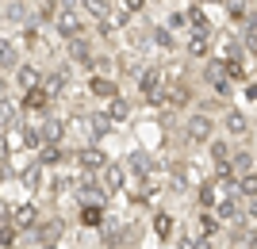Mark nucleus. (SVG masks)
I'll list each match as a JSON object with an SVG mask.
<instances>
[{
	"instance_id": "4",
	"label": "nucleus",
	"mask_w": 257,
	"mask_h": 249,
	"mask_svg": "<svg viewBox=\"0 0 257 249\" xmlns=\"http://www.w3.org/2000/svg\"><path fill=\"white\" fill-rule=\"evenodd\" d=\"M73 157H77V169H81L85 176H100V173L107 169V165H111V161H107V153L100 150L96 142H88L85 150H77Z\"/></svg>"
},
{
	"instance_id": "8",
	"label": "nucleus",
	"mask_w": 257,
	"mask_h": 249,
	"mask_svg": "<svg viewBox=\"0 0 257 249\" xmlns=\"http://www.w3.org/2000/svg\"><path fill=\"white\" fill-rule=\"evenodd\" d=\"M43 81H46V73H43V65H35V62H23L16 69V85L23 88V96L35 92V88H43Z\"/></svg>"
},
{
	"instance_id": "30",
	"label": "nucleus",
	"mask_w": 257,
	"mask_h": 249,
	"mask_svg": "<svg viewBox=\"0 0 257 249\" xmlns=\"http://www.w3.org/2000/svg\"><path fill=\"white\" fill-rule=\"evenodd\" d=\"M39 161H43L46 169H58V165L65 161V150L62 146H43V150H39Z\"/></svg>"
},
{
	"instance_id": "27",
	"label": "nucleus",
	"mask_w": 257,
	"mask_h": 249,
	"mask_svg": "<svg viewBox=\"0 0 257 249\" xmlns=\"http://www.w3.org/2000/svg\"><path fill=\"white\" fill-rule=\"evenodd\" d=\"M27 12H31V4H27V0H4V23H23L27 20Z\"/></svg>"
},
{
	"instance_id": "12",
	"label": "nucleus",
	"mask_w": 257,
	"mask_h": 249,
	"mask_svg": "<svg viewBox=\"0 0 257 249\" xmlns=\"http://www.w3.org/2000/svg\"><path fill=\"white\" fill-rule=\"evenodd\" d=\"M219 127H223V134H226V138H246L249 119H246V115H242L238 108H226V115H223V123H219Z\"/></svg>"
},
{
	"instance_id": "33",
	"label": "nucleus",
	"mask_w": 257,
	"mask_h": 249,
	"mask_svg": "<svg viewBox=\"0 0 257 249\" xmlns=\"http://www.w3.org/2000/svg\"><path fill=\"white\" fill-rule=\"evenodd\" d=\"M119 4H123L131 16H139V12H146V4H150V0H119Z\"/></svg>"
},
{
	"instance_id": "20",
	"label": "nucleus",
	"mask_w": 257,
	"mask_h": 249,
	"mask_svg": "<svg viewBox=\"0 0 257 249\" xmlns=\"http://www.w3.org/2000/svg\"><path fill=\"white\" fill-rule=\"evenodd\" d=\"M20 180H23V188L39 192V188L46 184V165L39 161V157H35V165H31V169H23V176H20Z\"/></svg>"
},
{
	"instance_id": "1",
	"label": "nucleus",
	"mask_w": 257,
	"mask_h": 249,
	"mask_svg": "<svg viewBox=\"0 0 257 249\" xmlns=\"http://www.w3.org/2000/svg\"><path fill=\"white\" fill-rule=\"evenodd\" d=\"M135 88H139V100L158 104V100L165 96V88H169V77H165V69H161V65H146V69H142V77L135 81Z\"/></svg>"
},
{
	"instance_id": "6",
	"label": "nucleus",
	"mask_w": 257,
	"mask_h": 249,
	"mask_svg": "<svg viewBox=\"0 0 257 249\" xmlns=\"http://www.w3.org/2000/svg\"><path fill=\"white\" fill-rule=\"evenodd\" d=\"M100 188H104V195L123 192V188H127V165H123V161H111L104 173H100Z\"/></svg>"
},
{
	"instance_id": "25",
	"label": "nucleus",
	"mask_w": 257,
	"mask_h": 249,
	"mask_svg": "<svg viewBox=\"0 0 257 249\" xmlns=\"http://www.w3.org/2000/svg\"><path fill=\"white\" fill-rule=\"evenodd\" d=\"M123 165H127V173H135V176H146V173L154 169L150 153H142V150H135V153L127 157V161H123Z\"/></svg>"
},
{
	"instance_id": "32",
	"label": "nucleus",
	"mask_w": 257,
	"mask_h": 249,
	"mask_svg": "<svg viewBox=\"0 0 257 249\" xmlns=\"http://www.w3.org/2000/svg\"><path fill=\"white\" fill-rule=\"evenodd\" d=\"M69 184H73V173L69 169H62V173H54V180H50V192H69Z\"/></svg>"
},
{
	"instance_id": "13",
	"label": "nucleus",
	"mask_w": 257,
	"mask_h": 249,
	"mask_svg": "<svg viewBox=\"0 0 257 249\" xmlns=\"http://www.w3.org/2000/svg\"><path fill=\"white\" fill-rule=\"evenodd\" d=\"M39 134H43V146H62L65 123L58 119V115H46V119H39Z\"/></svg>"
},
{
	"instance_id": "7",
	"label": "nucleus",
	"mask_w": 257,
	"mask_h": 249,
	"mask_svg": "<svg viewBox=\"0 0 257 249\" xmlns=\"http://www.w3.org/2000/svg\"><path fill=\"white\" fill-rule=\"evenodd\" d=\"M4 211H8V218H12V226H16V230H35V226H39V207H35V203H20V207L4 203Z\"/></svg>"
},
{
	"instance_id": "36",
	"label": "nucleus",
	"mask_w": 257,
	"mask_h": 249,
	"mask_svg": "<svg viewBox=\"0 0 257 249\" xmlns=\"http://www.w3.org/2000/svg\"><path fill=\"white\" fill-rule=\"evenodd\" d=\"M249 62H253V81H257V50H249Z\"/></svg>"
},
{
	"instance_id": "35",
	"label": "nucleus",
	"mask_w": 257,
	"mask_h": 249,
	"mask_svg": "<svg viewBox=\"0 0 257 249\" xmlns=\"http://www.w3.org/2000/svg\"><path fill=\"white\" fill-rule=\"evenodd\" d=\"M246 215H249V218H257V199H249V203H246Z\"/></svg>"
},
{
	"instance_id": "14",
	"label": "nucleus",
	"mask_w": 257,
	"mask_h": 249,
	"mask_svg": "<svg viewBox=\"0 0 257 249\" xmlns=\"http://www.w3.org/2000/svg\"><path fill=\"white\" fill-rule=\"evenodd\" d=\"M88 92H92V96H100V100H107V104L123 96L115 77H88Z\"/></svg>"
},
{
	"instance_id": "15",
	"label": "nucleus",
	"mask_w": 257,
	"mask_h": 249,
	"mask_svg": "<svg viewBox=\"0 0 257 249\" xmlns=\"http://www.w3.org/2000/svg\"><path fill=\"white\" fill-rule=\"evenodd\" d=\"M20 50H16V43H12V35H4L0 39V69H4V77H16V69H20Z\"/></svg>"
},
{
	"instance_id": "28",
	"label": "nucleus",
	"mask_w": 257,
	"mask_h": 249,
	"mask_svg": "<svg viewBox=\"0 0 257 249\" xmlns=\"http://www.w3.org/2000/svg\"><path fill=\"white\" fill-rule=\"evenodd\" d=\"M88 127H92V142H100L107 130L115 127V123L107 119V111H92V115H88Z\"/></svg>"
},
{
	"instance_id": "37",
	"label": "nucleus",
	"mask_w": 257,
	"mask_h": 249,
	"mask_svg": "<svg viewBox=\"0 0 257 249\" xmlns=\"http://www.w3.org/2000/svg\"><path fill=\"white\" fill-rule=\"evenodd\" d=\"M249 249H257V234H253V238H249Z\"/></svg>"
},
{
	"instance_id": "31",
	"label": "nucleus",
	"mask_w": 257,
	"mask_h": 249,
	"mask_svg": "<svg viewBox=\"0 0 257 249\" xmlns=\"http://www.w3.org/2000/svg\"><path fill=\"white\" fill-rule=\"evenodd\" d=\"M104 222H107L104 207H85V211H81V226H104Z\"/></svg>"
},
{
	"instance_id": "18",
	"label": "nucleus",
	"mask_w": 257,
	"mask_h": 249,
	"mask_svg": "<svg viewBox=\"0 0 257 249\" xmlns=\"http://www.w3.org/2000/svg\"><path fill=\"white\" fill-rule=\"evenodd\" d=\"M150 43L158 46V50H177V46H181V39H177L165 23H158V27H150Z\"/></svg>"
},
{
	"instance_id": "2",
	"label": "nucleus",
	"mask_w": 257,
	"mask_h": 249,
	"mask_svg": "<svg viewBox=\"0 0 257 249\" xmlns=\"http://www.w3.org/2000/svg\"><path fill=\"white\" fill-rule=\"evenodd\" d=\"M184 138L192 142V146H211L219 134H215V119L207 111H192L188 119H184Z\"/></svg>"
},
{
	"instance_id": "38",
	"label": "nucleus",
	"mask_w": 257,
	"mask_h": 249,
	"mask_svg": "<svg viewBox=\"0 0 257 249\" xmlns=\"http://www.w3.org/2000/svg\"><path fill=\"white\" fill-rule=\"evenodd\" d=\"M27 4H31V8H39V4H43V0H27Z\"/></svg>"
},
{
	"instance_id": "22",
	"label": "nucleus",
	"mask_w": 257,
	"mask_h": 249,
	"mask_svg": "<svg viewBox=\"0 0 257 249\" xmlns=\"http://www.w3.org/2000/svg\"><path fill=\"white\" fill-rule=\"evenodd\" d=\"M111 8H115V0H81V12L85 16H92V20H107L111 16Z\"/></svg>"
},
{
	"instance_id": "10",
	"label": "nucleus",
	"mask_w": 257,
	"mask_h": 249,
	"mask_svg": "<svg viewBox=\"0 0 257 249\" xmlns=\"http://www.w3.org/2000/svg\"><path fill=\"white\" fill-rule=\"evenodd\" d=\"M20 104H23V111H35L39 119H46L50 108H54V96L46 92V88H35V92H27V96L20 100Z\"/></svg>"
},
{
	"instance_id": "26",
	"label": "nucleus",
	"mask_w": 257,
	"mask_h": 249,
	"mask_svg": "<svg viewBox=\"0 0 257 249\" xmlns=\"http://www.w3.org/2000/svg\"><path fill=\"white\" fill-rule=\"evenodd\" d=\"M230 169H234L238 180H242V176H249V173H257V169H253V153H249V150H238L234 157H230Z\"/></svg>"
},
{
	"instance_id": "39",
	"label": "nucleus",
	"mask_w": 257,
	"mask_h": 249,
	"mask_svg": "<svg viewBox=\"0 0 257 249\" xmlns=\"http://www.w3.org/2000/svg\"><path fill=\"white\" fill-rule=\"evenodd\" d=\"M226 249H238V245H226Z\"/></svg>"
},
{
	"instance_id": "17",
	"label": "nucleus",
	"mask_w": 257,
	"mask_h": 249,
	"mask_svg": "<svg viewBox=\"0 0 257 249\" xmlns=\"http://www.w3.org/2000/svg\"><path fill=\"white\" fill-rule=\"evenodd\" d=\"M165 27H169V31L173 35H188V31H192V12H188V8H173L169 12V16H165Z\"/></svg>"
},
{
	"instance_id": "34",
	"label": "nucleus",
	"mask_w": 257,
	"mask_h": 249,
	"mask_svg": "<svg viewBox=\"0 0 257 249\" xmlns=\"http://www.w3.org/2000/svg\"><path fill=\"white\" fill-rule=\"evenodd\" d=\"M246 100H253V104H257V81H249V85H246Z\"/></svg>"
},
{
	"instance_id": "11",
	"label": "nucleus",
	"mask_w": 257,
	"mask_h": 249,
	"mask_svg": "<svg viewBox=\"0 0 257 249\" xmlns=\"http://www.w3.org/2000/svg\"><path fill=\"white\" fill-rule=\"evenodd\" d=\"M62 234H65V222H62V218H43V222L35 226V241H39V245H58Z\"/></svg>"
},
{
	"instance_id": "19",
	"label": "nucleus",
	"mask_w": 257,
	"mask_h": 249,
	"mask_svg": "<svg viewBox=\"0 0 257 249\" xmlns=\"http://www.w3.org/2000/svg\"><path fill=\"white\" fill-rule=\"evenodd\" d=\"M196 234H200V241H211L215 234H219V215L200 211V215H196Z\"/></svg>"
},
{
	"instance_id": "16",
	"label": "nucleus",
	"mask_w": 257,
	"mask_h": 249,
	"mask_svg": "<svg viewBox=\"0 0 257 249\" xmlns=\"http://www.w3.org/2000/svg\"><path fill=\"white\" fill-rule=\"evenodd\" d=\"M65 54H69V62L85 65V69L92 65V58H96V54H92V43H88L85 35H81V39H73V43H65Z\"/></svg>"
},
{
	"instance_id": "5",
	"label": "nucleus",
	"mask_w": 257,
	"mask_h": 249,
	"mask_svg": "<svg viewBox=\"0 0 257 249\" xmlns=\"http://www.w3.org/2000/svg\"><path fill=\"white\" fill-rule=\"evenodd\" d=\"M211 43H215L211 23H196L192 31L184 35V50H188V58H207V54H211Z\"/></svg>"
},
{
	"instance_id": "21",
	"label": "nucleus",
	"mask_w": 257,
	"mask_h": 249,
	"mask_svg": "<svg viewBox=\"0 0 257 249\" xmlns=\"http://www.w3.org/2000/svg\"><path fill=\"white\" fill-rule=\"evenodd\" d=\"M104 111H107V119L115 123V127H123V123L131 119V111H135V108H131V100H127V96H119V100H111Z\"/></svg>"
},
{
	"instance_id": "3",
	"label": "nucleus",
	"mask_w": 257,
	"mask_h": 249,
	"mask_svg": "<svg viewBox=\"0 0 257 249\" xmlns=\"http://www.w3.org/2000/svg\"><path fill=\"white\" fill-rule=\"evenodd\" d=\"M54 31L62 35L65 43H73V39H81V35H85V12L77 8V4H62V12H58V20H54Z\"/></svg>"
},
{
	"instance_id": "24",
	"label": "nucleus",
	"mask_w": 257,
	"mask_h": 249,
	"mask_svg": "<svg viewBox=\"0 0 257 249\" xmlns=\"http://www.w3.org/2000/svg\"><path fill=\"white\" fill-rule=\"evenodd\" d=\"M207 153H211L215 169H223V165H230V157H234V153H230V142H226V138H215L211 146H207Z\"/></svg>"
},
{
	"instance_id": "29",
	"label": "nucleus",
	"mask_w": 257,
	"mask_h": 249,
	"mask_svg": "<svg viewBox=\"0 0 257 249\" xmlns=\"http://www.w3.org/2000/svg\"><path fill=\"white\" fill-rule=\"evenodd\" d=\"M58 12H62V4H58V0H43V4L35 8V23H50V27H54Z\"/></svg>"
},
{
	"instance_id": "23",
	"label": "nucleus",
	"mask_w": 257,
	"mask_h": 249,
	"mask_svg": "<svg viewBox=\"0 0 257 249\" xmlns=\"http://www.w3.org/2000/svg\"><path fill=\"white\" fill-rule=\"evenodd\" d=\"M154 234H158L161 241H169L173 234H177V218H173L169 211H158V215H154Z\"/></svg>"
},
{
	"instance_id": "9",
	"label": "nucleus",
	"mask_w": 257,
	"mask_h": 249,
	"mask_svg": "<svg viewBox=\"0 0 257 249\" xmlns=\"http://www.w3.org/2000/svg\"><path fill=\"white\" fill-rule=\"evenodd\" d=\"M69 77H73V73H69V62H65V65H54L50 73H46L43 88L50 92L54 100H62V96H65V88H69Z\"/></svg>"
}]
</instances>
